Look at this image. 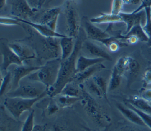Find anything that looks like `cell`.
<instances>
[{
    "label": "cell",
    "mask_w": 151,
    "mask_h": 131,
    "mask_svg": "<svg viewBox=\"0 0 151 131\" xmlns=\"http://www.w3.org/2000/svg\"><path fill=\"white\" fill-rule=\"evenodd\" d=\"M81 35L79 32L78 35L76 38L74 49L72 54L68 58L61 60L56 82L53 86L46 90L47 95L51 98L59 94L64 86L67 83L71 81L73 76L76 73V61L78 56V53L81 50L83 43Z\"/></svg>",
    "instance_id": "obj_1"
},
{
    "label": "cell",
    "mask_w": 151,
    "mask_h": 131,
    "mask_svg": "<svg viewBox=\"0 0 151 131\" xmlns=\"http://www.w3.org/2000/svg\"><path fill=\"white\" fill-rule=\"evenodd\" d=\"M61 61V58L47 61L43 66H40V69L28 75V79L33 82H39L45 86L46 90L48 89L56 82Z\"/></svg>",
    "instance_id": "obj_2"
},
{
    "label": "cell",
    "mask_w": 151,
    "mask_h": 131,
    "mask_svg": "<svg viewBox=\"0 0 151 131\" xmlns=\"http://www.w3.org/2000/svg\"><path fill=\"white\" fill-rule=\"evenodd\" d=\"M47 95V91L39 97L34 99H25L18 97H8L4 100V106L15 119H19L25 111L32 110V107L37 102Z\"/></svg>",
    "instance_id": "obj_3"
},
{
    "label": "cell",
    "mask_w": 151,
    "mask_h": 131,
    "mask_svg": "<svg viewBox=\"0 0 151 131\" xmlns=\"http://www.w3.org/2000/svg\"><path fill=\"white\" fill-rule=\"evenodd\" d=\"M65 14L68 36L76 38L80 31V22L78 14L71 1H67L65 5Z\"/></svg>",
    "instance_id": "obj_4"
},
{
    "label": "cell",
    "mask_w": 151,
    "mask_h": 131,
    "mask_svg": "<svg viewBox=\"0 0 151 131\" xmlns=\"http://www.w3.org/2000/svg\"><path fill=\"white\" fill-rule=\"evenodd\" d=\"M80 101L87 115L98 124H101L103 117L100 106L91 95L84 89V87L83 88Z\"/></svg>",
    "instance_id": "obj_5"
},
{
    "label": "cell",
    "mask_w": 151,
    "mask_h": 131,
    "mask_svg": "<svg viewBox=\"0 0 151 131\" xmlns=\"http://www.w3.org/2000/svg\"><path fill=\"white\" fill-rule=\"evenodd\" d=\"M45 86L41 87L32 84L19 85L14 90L6 93L8 97H18L25 99H34L40 96L46 92Z\"/></svg>",
    "instance_id": "obj_6"
},
{
    "label": "cell",
    "mask_w": 151,
    "mask_h": 131,
    "mask_svg": "<svg viewBox=\"0 0 151 131\" xmlns=\"http://www.w3.org/2000/svg\"><path fill=\"white\" fill-rule=\"evenodd\" d=\"M37 11V8L32 7L27 0L12 1L11 14L15 18L28 20L34 17Z\"/></svg>",
    "instance_id": "obj_7"
},
{
    "label": "cell",
    "mask_w": 151,
    "mask_h": 131,
    "mask_svg": "<svg viewBox=\"0 0 151 131\" xmlns=\"http://www.w3.org/2000/svg\"><path fill=\"white\" fill-rule=\"evenodd\" d=\"M0 51L2 57L1 70L6 71L8 67L12 64L16 65H23L22 60L12 51L5 39H1L0 42Z\"/></svg>",
    "instance_id": "obj_8"
},
{
    "label": "cell",
    "mask_w": 151,
    "mask_h": 131,
    "mask_svg": "<svg viewBox=\"0 0 151 131\" xmlns=\"http://www.w3.org/2000/svg\"><path fill=\"white\" fill-rule=\"evenodd\" d=\"M60 39L55 37L43 36L42 39H41L42 51L45 56H48L51 59L60 58L61 57Z\"/></svg>",
    "instance_id": "obj_9"
},
{
    "label": "cell",
    "mask_w": 151,
    "mask_h": 131,
    "mask_svg": "<svg viewBox=\"0 0 151 131\" xmlns=\"http://www.w3.org/2000/svg\"><path fill=\"white\" fill-rule=\"evenodd\" d=\"M41 66H27V65H17L11 72L12 81L11 90H14L19 86L21 80L27 77L32 72L40 69ZM9 90V91H10Z\"/></svg>",
    "instance_id": "obj_10"
},
{
    "label": "cell",
    "mask_w": 151,
    "mask_h": 131,
    "mask_svg": "<svg viewBox=\"0 0 151 131\" xmlns=\"http://www.w3.org/2000/svg\"><path fill=\"white\" fill-rule=\"evenodd\" d=\"M81 22L83 25L84 32L89 39L99 41L110 36L106 31H103L95 26L87 16H83Z\"/></svg>",
    "instance_id": "obj_11"
},
{
    "label": "cell",
    "mask_w": 151,
    "mask_h": 131,
    "mask_svg": "<svg viewBox=\"0 0 151 131\" xmlns=\"http://www.w3.org/2000/svg\"><path fill=\"white\" fill-rule=\"evenodd\" d=\"M121 18L122 22H123L126 25V29L123 35H126L127 33L130 29L135 25L140 24L142 19L146 16L145 11H141L139 12L134 13H126V12H120L119 14Z\"/></svg>",
    "instance_id": "obj_12"
},
{
    "label": "cell",
    "mask_w": 151,
    "mask_h": 131,
    "mask_svg": "<svg viewBox=\"0 0 151 131\" xmlns=\"http://www.w3.org/2000/svg\"><path fill=\"white\" fill-rule=\"evenodd\" d=\"M17 19H18V20L20 21L21 23L28 25L29 26L34 28L35 31H37L38 32L40 35L44 37H55L58 38H62L67 36L66 35L61 34L52 30L45 25H43L38 22H34L28 20H25L19 18Z\"/></svg>",
    "instance_id": "obj_13"
},
{
    "label": "cell",
    "mask_w": 151,
    "mask_h": 131,
    "mask_svg": "<svg viewBox=\"0 0 151 131\" xmlns=\"http://www.w3.org/2000/svg\"><path fill=\"white\" fill-rule=\"evenodd\" d=\"M60 11V7H54L46 10L40 18L38 23L45 25L55 31L57 19Z\"/></svg>",
    "instance_id": "obj_14"
},
{
    "label": "cell",
    "mask_w": 151,
    "mask_h": 131,
    "mask_svg": "<svg viewBox=\"0 0 151 131\" xmlns=\"http://www.w3.org/2000/svg\"><path fill=\"white\" fill-rule=\"evenodd\" d=\"M105 68L106 66L101 63L91 66L81 72L76 73L73 76L71 81L78 85L82 84L93 76L95 73L102 70L105 69Z\"/></svg>",
    "instance_id": "obj_15"
},
{
    "label": "cell",
    "mask_w": 151,
    "mask_h": 131,
    "mask_svg": "<svg viewBox=\"0 0 151 131\" xmlns=\"http://www.w3.org/2000/svg\"><path fill=\"white\" fill-rule=\"evenodd\" d=\"M12 51L22 60V62L35 58V53L33 50L27 45L19 42L8 43Z\"/></svg>",
    "instance_id": "obj_16"
},
{
    "label": "cell",
    "mask_w": 151,
    "mask_h": 131,
    "mask_svg": "<svg viewBox=\"0 0 151 131\" xmlns=\"http://www.w3.org/2000/svg\"><path fill=\"white\" fill-rule=\"evenodd\" d=\"M81 49H84L89 55L94 58H101L109 61L112 60L111 56L103 48L91 41L83 42Z\"/></svg>",
    "instance_id": "obj_17"
},
{
    "label": "cell",
    "mask_w": 151,
    "mask_h": 131,
    "mask_svg": "<svg viewBox=\"0 0 151 131\" xmlns=\"http://www.w3.org/2000/svg\"><path fill=\"white\" fill-rule=\"evenodd\" d=\"M104 61L105 59L101 58H90L80 55L78 56L76 61V73L81 72L84 69L97 63H102Z\"/></svg>",
    "instance_id": "obj_18"
},
{
    "label": "cell",
    "mask_w": 151,
    "mask_h": 131,
    "mask_svg": "<svg viewBox=\"0 0 151 131\" xmlns=\"http://www.w3.org/2000/svg\"><path fill=\"white\" fill-rule=\"evenodd\" d=\"M117 108L120 112L130 122L139 126L143 127L146 126V125L139 116V115L133 109L129 108L127 106H124L120 103L117 105Z\"/></svg>",
    "instance_id": "obj_19"
},
{
    "label": "cell",
    "mask_w": 151,
    "mask_h": 131,
    "mask_svg": "<svg viewBox=\"0 0 151 131\" xmlns=\"http://www.w3.org/2000/svg\"><path fill=\"white\" fill-rule=\"evenodd\" d=\"M74 38L66 36L62 38L60 41V45L61 49V59L64 60L68 58L73 53L75 42H74Z\"/></svg>",
    "instance_id": "obj_20"
},
{
    "label": "cell",
    "mask_w": 151,
    "mask_h": 131,
    "mask_svg": "<svg viewBox=\"0 0 151 131\" xmlns=\"http://www.w3.org/2000/svg\"><path fill=\"white\" fill-rule=\"evenodd\" d=\"M83 86L82 84H77L73 81L67 83L63 88L61 92V95L72 96V97H80L82 94ZM59 93V94H60Z\"/></svg>",
    "instance_id": "obj_21"
},
{
    "label": "cell",
    "mask_w": 151,
    "mask_h": 131,
    "mask_svg": "<svg viewBox=\"0 0 151 131\" xmlns=\"http://www.w3.org/2000/svg\"><path fill=\"white\" fill-rule=\"evenodd\" d=\"M93 23H113L115 22H122L120 15H115L111 13H101L100 15L90 19Z\"/></svg>",
    "instance_id": "obj_22"
},
{
    "label": "cell",
    "mask_w": 151,
    "mask_h": 131,
    "mask_svg": "<svg viewBox=\"0 0 151 131\" xmlns=\"http://www.w3.org/2000/svg\"><path fill=\"white\" fill-rule=\"evenodd\" d=\"M98 42H101L111 52H116L120 47L128 46V44L126 42H123L121 40L111 36L104 39H102Z\"/></svg>",
    "instance_id": "obj_23"
},
{
    "label": "cell",
    "mask_w": 151,
    "mask_h": 131,
    "mask_svg": "<svg viewBox=\"0 0 151 131\" xmlns=\"http://www.w3.org/2000/svg\"><path fill=\"white\" fill-rule=\"evenodd\" d=\"M58 106L61 108H65L71 106L77 102L81 100L80 97H72L61 94H58L53 97Z\"/></svg>",
    "instance_id": "obj_24"
},
{
    "label": "cell",
    "mask_w": 151,
    "mask_h": 131,
    "mask_svg": "<svg viewBox=\"0 0 151 131\" xmlns=\"http://www.w3.org/2000/svg\"><path fill=\"white\" fill-rule=\"evenodd\" d=\"M127 102L129 103L137 109L151 115V106L148 103L147 101L142 98L133 96L127 99Z\"/></svg>",
    "instance_id": "obj_25"
},
{
    "label": "cell",
    "mask_w": 151,
    "mask_h": 131,
    "mask_svg": "<svg viewBox=\"0 0 151 131\" xmlns=\"http://www.w3.org/2000/svg\"><path fill=\"white\" fill-rule=\"evenodd\" d=\"M124 74L129 73L131 75H136L140 70V65L138 62L130 56H124Z\"/></svg>",
    "instance_id": "obj_26"
},
{
    "label": "cell",
    "mask_w": 151,
    "mask_h": 131,
    "mask_svg": "<svg viewBox=\"0 0 151 131\" xmlns=\"http://www.w3.org/2000/svg\"><path fill=\"white\" fill-rule=\"evenodd\" d=\"M122 76L123 75L115 67H113L109 83L108 90H113L120 85Z\"/></svg>",
    "instance_id": "obj_27"
},
{
    "label": "cell",
    "mask_w": 151,
    "mask_h": 131,
    "mask_svg": "<svg viewBox=\"0 0 151 131\" xmlns=\"http://www.w3.org/2000/svg\"><path fill=\"white\" fill-rule=\"evenodd\" d=\"M124 35H134L136 36L138 38V39L142 42H147L149 41V37L144 31L141 23L134 26L127 33Z\"/></svg>",
    "instance_id": "obj_28"
},
{
    "label": "cell",
    "mask_w": 151,
    "mask_h": 131,
    "mask_svg": "<svg viewBox=\"0 0 151 131\" xmlns=\"http://www.w3.org/2000/svg\"><path fill=\"white\" fill-rule=\"evenodd\" d=\"M93 81L95 82V83L97 85L98 88H99L100 90L101 91L103 96L104 99H107V93L108 90V86L106 80L101 76L99 75H94L91 77Z\"/></svg>",
    "instance_id": "obj_29"
},
{
    "label": "cell",
    "mask_w": 151,
    "mask_h": 131,
    "mask_svg": "<svg viewBox=\"0 0 151 131\" xmlns=\"http://www.w3.org/2000/svg\"><path fill=\"white\" fill-rule=\"evenodd\" d=\"M12 75L11 72H7L4 77H1V96L4 95L5 93L8 92V89L11 88Z\"/></svg>",
    "instance_id": "obj_30"
},
{
    "label": "cell",
    "mask_w": 151,
    "mask_h": 131,
    "mask_svg": "<svg viewBox=\"0 0 151 131\" xmlns=\"http://www.w3.org/2000/svg\"><path fill=\"white\" fill-rule=\"evenodd\" d=\"M126 105L127 107H129V108L133 109L134 112H136L139 115V116L141 117V119H142V120L143 121V122L145 123L146 126L151 129V115L150 114H149L146 112H143V111L137 109L136 108H135L134 106H133V105H132L131 104H130L128 102H126Z\"/></svg>",
    "instance_id": "obj_31"
},
{
    "label": "cell",
    "mask_w": 151,
    "mask_h": 131,
    "mask_svg": "<svg viewBox=\"0 0 151 131\" xmlns=\"http://www.w3.org/2000/svg\"><path fill=\"white\" fill-rule=\"evenodd\" d=\"M34 126V110H31L25 119L21 131H32Z\"/></svg>",
    "instance_id": "obj_32"
},
{
    "label": "cell",
    "mask_w": 151,
    "mask_h": 131,
    "mask_svg": "<svg viewBox=\"0 0 151 131\" xmlns=\"http://www.w3.org/2000/svg\"><path fill=\"white\" fill-rule=\"evenodd\" d=\"M144 10L146 13V23L143 29L149 39L151 37V7H146Z\"/></svg>",
    "instance_id": "obj_33"
},
{
    "label": "cell",
    "mask_w": 151,
    "mask_h": 131,
    "mask_svg": "<svg viewBox=\"0 0 151 131\" xmlns=\"http://www.w3.org/2000/svg\"><path fill=\"white\" fill-rule=\"evenodd\" d=\"M84 83H86V85L87 89L90 90V92L91 93L94 94L99 98H103L101 91L100 90L99 88H98L97 85L95 83V82L93 81V80L91 78V79H89L88 80L86 81Z\"/></svg>",
    "instance_id": "obj_34"
},
{
    "label": "cell",
    "mask_w": 151,
    "mask_h": 131,
    "mask_svg": "<svg viewBox=\"0 0 151 131\" xmlns=\"http://www.w3.org/2000/svg\"><path fill=\"white\" fill-rule=\"evenodd\" d=\"M60 107L56 103L54 99H51L47 105L45 112L48 116H51L57 113L59 110Z\"/></svg>",
    "instance_id": "obj_35"
},
{
    "label": "cell",
    "mask_w": 151,
    "mask_h": 131,
    "mask_svg": "<svg viewBox=\"0 0 151 131\" xmlns=\"http://www.w3.org/2000/svg\"><path fill=\"white\" fill-rule=\"evenodd\" d=\"M123 4V0H113L111 4V13L115 15H119L122 12Z\"/></svg>",
    "instance_id": "obj_36"
},
{
    "label": "cell",
    "mask_w": 151,
    "mask_h": 131,
    "mask_svg": "<svg viewBox=\"0 0 151 131\" xmlns=\"http://www.w3.org/2000/svg\"><path fill=\"white\" fill-rule=\"evenodd\" d=\"M0 23L4 25H21V22L17 18H11L9 17L1 16Z\"/></svg>",
    "instance_id": "obj_37"
},
{
    "label": "cell",
    "mask_w": 151,
    "mask_h": 131,
    "mask_svg": "<svg viewBox=\"0 0 151 131\" xmlns=\"http://www.w3.org/2000/svg\"><path fill=\"white\" fill-rule=\"evenodd\" d=\"M148 85H151V66L145 71L143 76V86L145 88Z\"/></svg>",
    "instance_id": "obj_38"
},
{
    "label": "cell",
    "mask_w": 151,
    "mask_h": 131,
    "mask_svg": "<svg viewBox=\"0 0 151 131\" xmlns=\"http://www.w3.org/2000/svg\"><path fill=\"white\" fill-rule=\"evenodd\" d=\"M146 7H151V0H142L140 6L133 11L134 13L139 12Z\"/></svg>",
    "instance_id": "obj_39"
},
{
    "label": "cell",
    "mask_w": 151,
    "mask_h": 131,
    "mask_svg": "<svg viewBox=\"0 0 151 131\" xmlns=\"http://www.w3.org/2000/svg\"><path fill=\"white\" fill-rule=\"evenodd\" d=\"M141 98L147 102H151V88L145 89L141 94Z\"/></svg>",
    "instance_id": "obj_40"
},
{
    "label": "cell",
    "mask_w": 151,
    "mask_h": 131,
    "mask_svg": "<svg viewBox=\"0 0 151 131\" xmlns=\"http://www.w3.org/2000/svg\"><path fill=\"white\" fill-rule=\"evenodd\" d=\"M32 131H47V127L45 125H35Z\"/></svg>",
    "instance_id": "obj_41"
},
{
    "label": "cell",
    "mask_w": 151,
    "mask_h": 131,
    "mask_svg": "<svg viewBox=\"0 0 151 131\" xmlns=\"http://www.w3.org/2000/svg\"><path fill=\"white\" fill-rule=\"evenodd\" d=\"M123 3L125 4H132L135 5L139 4L140 2H142V0H123Z\"/></svg>",
    "instance_id": "obj_42"
},
{
    "label": "cell",
    "mask_w": 151,
    "mask_h": 131,
    "mask_svg": "<svg viewBox=\"0 0 151 131\" xmlns=\"http://www.w3.org/2000/svg\"><path fill=\"white\" fill-rule=\"evenodd\" d=\"M30 5L33 8H37L38 6V1L37 0H27Z\"/></svg>",
    "instance_id": "obj_43"
},
{
    "label": "cell",
    "mask_w": 151,
    "mask_h": 131,
    "mask_svg": "<svg viewBox=\"0 0 151 131\" xmlns=\"http://www.w3.org/2000/svg\"><path fill=\"white\" fill-rule=\"evenodd\" d=\"M37 1H38V6H37V8L40 9V8H41L42 7V6L44 4L45 0H37Z\"/></svg>",
    "instance_id": "obj_44"
},
{
    "label": "cell",
    "mask_w": 151,
    "mask_h": 131,
    "mask_svg": "<svg viewBox=\"0 0 151 131\" xmlns=\"http://www.w3.org/2000/svg\"><path fill=\"white\" fill-rule=\"evenodd\" d=\"M6 0H0V9H2L6 5Z\"/></svg>",
    "instance_id": "obj_45"
},
{
    "label": "cell",
    "mask_w": 151,
    "mask_h": 131,
    "mask_svg": "<svg viewBox=\"0 0 151 131\" xmlns=\"http://www.w3.org/2000/svg\"><path fill=\"white\" fill-rule=\"evenodd\" d=\"M0 131H6V127L5 126V125L2 123V122L1 123V127H0Z\"/></svg>",
    "instance_id": "obj_46"
},
{
    "label": "cell",
    "mask_w": 151,
    "mask_h": 131,
    "mask_svg": "<svg viewBox=\"0 0 151 131\" xmlns=\"http://www.w3.org/2000/svg\"><path fill=\"white\" fill-rule=\"evenodd\" d=\"M147 45H148V46L151 47V37H150L149 39V41H148V42H147Z\"/></svg>",
    "instance_id": "obj_47"
},
{
    "label": "cell",
    "mask_w": 151,
    "mask_h": 131,
    "mask_svg": "<svg viewBox=\"0 0 151 131\" xmlns=\"http://www.w3.org/2000/svg\"><path fill=\"white\" fill-rule=\"evenodd\" d=\"M87 131H89V130H87Z\"/></svg>",
    "instance_id": "obj_48"
}]
</instances>
